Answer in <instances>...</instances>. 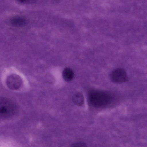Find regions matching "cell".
Segmentation results:
<instances>
[{
  "mask_svg": "<svg viewBox=\"0 0 147 147\" xmlns=\"http://www.w3.org/2000/svg\"><path fill=\"white\" fill-rule=\"evenodd\" d=\"M63 76L64 79L67 81L71 80L74 77V73L73 71L70 69H65L63 72Z\"/></svg>",
  "mask_w": 147,
  "mask_h": 147,
  "instance_id": "7",
  "label": "cell"
},
{
  "mask_svg": "<svg viewBox=\"0 0 147 147\" xmlns=\"http://www.w3.org/2000/svg\"><path fill=\"white\" fill-rule=\"evenodd\" d=\"M18 111L16 103L11 99L0 97V119H6L15 115Z\"/></svg>",
  "mask_w": 147,
  "mask_h": 147,
  "instance_id": "2",
  "label": "cell"
},
{
  "mask_svg": "<svg viewBox=\"0 0 147 147\" xmlns=\"http://www.w3.org/2000/svg\"><path fill=\"white\" fill-rule=\"evenodd\" d=\"M26 19L20 16H16L11 17L9 20L10 23L15 26H23L26 23Z\"/></svg>",
  "mask_w": 147,
  "mask_h": 147,
  "instance_id": "5",
  "label": "cell"
},
{
  "mask_svg": "<svg viewBox=\"0 0 147 147\" xmlns=\"http://www.w3.org/2000/svg\"><path fill=\"white\" fill-rule=\"evenodd\" d=\"M73 100L74 103L78 106L82 105L84 102V98L83 95L78 92L74 94L73 96Z\"/></svg>",
  "mask_w": 147,
  "mask_h": 147,
  "instance_id": "6",
  "label": "cell"
},
{
  "mask_svg": "<svg viewBox=\"0 0 147 147\" xmlns=\"http://www.w3.org/2000/svg\"><path fill=\"white\" fill-rule=\"evenodd\" d=\"M18 2L25 4H30L35 3L37 0H16Z\"/></svg>",
  "mask_w": 147,
  "mask_h": 147,
  "instance_id": "8",
  "label": "cell"
},
{
  "mask_svg": "<svg viewBox=\"0 0 147 147\" xmlns=\"http://www.w3.org/2000/svg\"><path fill=\"white\" fill-rule=\"evenodd\" d=\"M88 98L92 106L95 108H101L109 104L112 100L113 96L107 92L92 90L88 92Z\"/></svg>",
  "mask_w": 147,
  "mask_h": 147,
  "instance_id": "1",
  "label": "cell"
},
{
  "mask_svg": "<svg viewBox=\"0 0 147 147\" xmlns=\"http://www.w3.org/2000/svg\"><path fill=\"white\" fill-rule=\"evenodd\" d=\"M109 77L113 82L118 84L125 82L128 79L125 70L121 68H118L112 71Z\"/></svg>",
  "mask_w": 147,
  "mask_h": 147,
  "instance_id": "3",
  "label": "cell"
},
{
  "mask_svg": "<svg viewBox=\"0 0 147 147\" xmlns=\"http://www.w3.org/2000/svg\"><path fill=\"white\" fill-rule=\"evenodd\" d=\"M22 81L20 76L16 74H10L6 80V84L10 89L16 90L19 89L22 84Z\"/></svg>",
  "mask_w": 147,
  "mask_h": 147,
  "instance_id": "4",
  "label": "cell"
}]
</instances>
